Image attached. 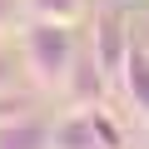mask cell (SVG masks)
<instances>
[{"mask_svg": "<svg viewBox=\"0 0 149 149\" xmlns=\"http://www.w3.org/2000/svg\"><path fill=\"white\" fill-rule=\"evenodd\" d=\"M20 50H25V70L35 74V85H45V90L65 85L70 74H74V35H70V25L30 20Z\"/></svg>", "mask_w": 149, "mask_h": 149, "instance_id": "6da1fadb", "label": "cell"}, {"mask_svg": "<svg viewBox=\"0 0 149 149\" xmlns=\"http://www.w3.org/2000/svg\"><path fill=\"white\" fill-rule=\"evenodd\" d=\"M129 35L119 20H100V35H95V70L104 85H119L124 80V60H129Z\"/></svg>", "mask_w": 149, "mask_h": 149, "instance_id": "7a4b0ae2", "label": "cell"}, {"mask_svg": "<svg viewBox=\"0 0 149 149\" xmlns=\"http://www.w3.org/2000/svg\"><path fill=\"white\" fill-rule=\"evenodd\" d=\"M55 149H109V139H104V124L95 114H74L55 129Z\"/></svg>", "mask_w": 149, "mask_h": 149, "instance_id": "3957f363", "label": "cell"}, {"mask_svg": "<svg viewBox=\"0 0 149 149\" xmlns=\"http://www.w3.org/2000/svg\"><path fill=\"white\" fill-rule=\"evenodd\" d=\"M0 149H55V134L40 119H5L0 124Z\"/></svg>", "mask_w": 149, "mask_h": 149, "instance_id": "277c9868", "label": "cell"}, {"mask_svg": "<svg viewBox=\"0 0 149 149\" xmlns=\"http://www.w3.org/2000/svg\"><path fill=\"white\" fill-rule=\"evenodd\" d=\"M124 95L134 100V109L139 114H149V50H139V45H129V60H124Z\"/></svg>", "mask_w": 149, "mask_h": 149, "instance_id": "5b68a950", "label": "cell"}, {"mask_svg": "<svg viewBox=\"0 0 149 149\" xmlns=\"http://www.w3.org/2000/svg\"><path fill=\"white\" fill-rule=\"evenodd\" d=\"M30 20H55V25H74L85 15V0H25Z\"/></svg>", "mask_w": 149, "mask_h": 149, "instance_id": "8992f818", "label": "cell"}]
</instances>
